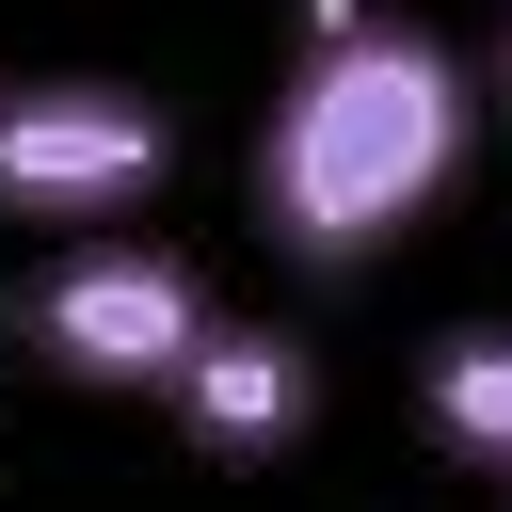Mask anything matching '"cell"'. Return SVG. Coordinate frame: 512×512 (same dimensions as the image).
Instances as JSON below:
<instances>
[{
	"label": "cell",
	"instance_id": "6da1fadb",
	"mask_svg": "<svg viewBox=\"0 0 512 512\" xmlns=\"http://www.w3.org/2000/svg\"><path fill=\"white\" fill-rule=\"evenodd\" d=\"M480 144V80L448 32L320 0V48L288 64L272 128H256V224L288 272H368L400 224H432V192Z\"/></svg>",
	"mask_w": 512,
	"mask_h": 512
},
{
	"label": "cell",
	"instance_id": "7a4b0ae2",
	"mask_svg": "<svg viewBox=\"0 0 512 512\" xmlns=\"http://www.w3.org/2000/svg\"><path fill=\"white\" fill-rule=\"evenodd\" d=\"M224 304H208V272L192 256H160V240H64L48 272H32V352L48 368H80V384H176V352L208 336Z\"/></svg>",
	"mask_w": 512,
	"mask_h": 512
},
{
	"label": "cell",
	"instance_id": "3957f363",
	"mask_svg": "<svg viewBox=\"0 0 512 512\" xmlns=\"http://www.w3.org/2000/svg\"><path fill=\"white\" fill-rule=\"evenodd\" d=\"M160 160H176V128L128 80H16L0 96V208L16 224H96V208L160 192Z\"/></svg>",
	"mask_w": 512,
	"mask_h": 512
},
{
	"label": "cell",
	"instance_id": "277c9868",
	"mask_svg": "<svg viewBox=\"0 0 512 512\" xmlns=\"http://www.w3.org/2000/svg\"><path fill=\"white\" fill-rule=\"evenodd\" d=\"M208 448H288L304 432V336H272V320H208L192 352H176V384H160Z\"/></svg>",
	"mask_w": 512,
	"mask_h": 512
},
{
	"label": "cell",
	"instance_id": "5b68a950",
	"mask_svg": "<svg viewBox=\"0 0 512 512\" xmlns=\"http://www.w3.org/2000/svg\"><path fill=\"white\" fill-rule=\"evenodd\" d=\"M432 432H448V464H496L512 448V352L464 320V336H432Z\"/></svg>",
	"mask_w": 512,
	"mask_h": 512
}]
</instances>
